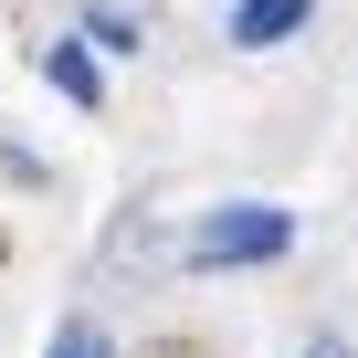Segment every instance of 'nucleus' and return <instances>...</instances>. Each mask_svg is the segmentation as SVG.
I'll return each instance as SVG.
<instances>
[{"mask_svg": "<svg viewBox=\"0 0 358 358\" xmlns=\"http://www.w3.org/2000/svg\"><path fill=\"white\" fill-rule=\"evenodd\" d=\"M285 243H295V222H285L274 201H222V211H201V222H190L179 264H190V274H232V264H274Z\"/></svg>", "mask_w": 358, "mask_h": 358, "instance_id": "1", "label": "nucleus"}, {"mask_svg": "<svg viewBox=\"0 0 358 358\" xmlns=\"http://www.w3.org/2000/svg\"><path fill=\"white\" fill-rule=\"evenodd\" d=\"M306 11H316V0H232V43L243 53H274V43L306 32Z\"/></svg>", "mask_w": 358, "mask_h": 358, "instance_id": "2", "label": "nucleus"}, {"mask_svg": "<svg viewBox=\"0 0 358 358\" xmlns=\"http://www.w3.org/2000/svg\"><path fill=\"white\" fill-rule=\"evenodd\" d=\"M43 85H53L64 106H85V116H106V64H95L85 43H53V53H43Z\"/></svg>", "mask_w": 358, "mask_h": 358, "instance_id": "3", "label": "nucleus"}, {"mask_svg": "<svg viewBox=\"0 0 358 358\" xmlns=\"http://www.w3.org/2000/svg\"><path fill=\"white\" fill-rule=\"evenodd\" d=\"M85 32L106 43V53H137L148 32H137V11H116V0H95V11H85Z\"/></svg>", "mask_w": 358, "mask_h": 358, "instance_id": "4", "label": "nucleus"}, {"mask_svg": "<svg viewBox=\"0 0 358 358\" xmlns=\"http://www.w3.org/2000/svg\"><path fill=\"white\" fill-rule=\"evenodd\" d=\"M43 358H116V348H106V327H85V316H74V327H64Z\"/></svg>", "mask_w": 358, "mask_h": 358, "instance_id": "5", "label": "nucleus"}]
</instances>
